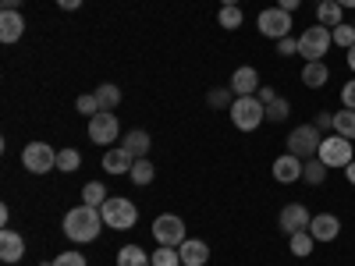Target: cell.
<instances>
[{
    "instance_id": "obj_45",
    "label": "cell",
    "mask_w": 355,
    "mask_h": 266,
    "mask_svg": "<svg viewBox=\"0 0 355 266\" xmlns=\"http://www.w3.org/2000/svg\"><path fill=\"white\" fill-rule=\"evenodd\" d=\"M345 174H348V181H352V185H355V160H352V163H348V167H345Z\"/></svg>"
},
{
    "instance_id": "obj_10",
    "label": "cell",
    "mask_w": 355,
    "mask_h": 266,
    "mask_svg": "<svg viewBox=\"0 0 355 266\" xmlns=\"http://www.w3.org/2000/svg\"><path fill=\"white\" fill-rule=\"evenodd\" d=\"M89 139L96 145H114L121 139V125H117L114 110H100L96 117H89Z\"/></svg>"
},
{
    "instance_id": "obj_2",
    "label": "cell",
    "mask_w": 355,
    "mask_h": 266,
    "mask_svg": "<svg viewBox=\"0 0 355 266\" xmlns=\"http://www.w3.org/2000/svg\"><path fill=\"white\" fill-rule=\"evenodd\" d=\"M231 121L239 132H256L266 121V103L259 96H239L231 103Z\"/></svg>"
},
{
    "instance_id": "obj_17",
    "label": "cell",
    "mask_w": 355,
    "mask_h": 266,
    "mask_svg": "<svg viewBox=\"0 0 355 266\" xmlns=\"http://www.w3.org/2000/svg\"><path fill=\"white\" fill-rule=\"evenodd\" d=\"M21 256H25V238L18 231L4 227V234H0V259H4V263H18Z\"/></svg>"
},
{
    "instance_id": "obj_4",
    "label": "cell",
    "mask_w": 355,
    "mask_h": 266,
    "mask_svg": "<svg viewBox=\"0 0 355 266\" xmlns=\"http://www.w3.org/2000/svg\"><path fill=\"white\" fill-rule=\"evenodd\" d=\"M316 160L327 163V170H334V167H341V170H345V167L355 160V157H352V139H345V135H323Z\"/></svg>"
},
{
    "instance_id": "obj_31",
    "label": "cell",
    "mask_w": 355,
    "mask_h": 266,
    "mask_svg": "<svg viewBox=\"0 0 355 266\" xmlns=\"http://www.w3.org/2000/svg\"><path fill=\"white\" fill-rule=\"evenodd\" d=\"M217 21H220V28H227V33H234L245 18H242V8H220V15H217Z\"/></svg>"
},
{
    "instance_id": "obj_43",
    "label": "cell",
    "mask_w": 355,
    "mask_h": 266,
    "mask_svg": "<svg viewBox=\"0 0 355 266\" xmlns=\"http://www.w3.org/2000/svg\"><path fill=\"white\" fill-rule=\"evenodd\" d=\"M299 4H302V0H277V8H284V11H295Z\"/></svg>"
},
{
    "instance_id": "obj_40",
    "label": "cell",
    "mask_w": 355,
    "mask_h": 266,
    "mask_svg": "<svg viewBox=\"0 0 355 266\" xmlns=\"http://www.w3.org/2000/svg\"><path fill=\"white\" fill-rule=\"evenodd\" d=\"M57 8H64V11H78V8H82V0H57Z\"/></svg>"
},
{
    "instance_id": "obj_28",
    "label": "cell",
    "mask_w": 355,
    "mask_h": 266,
    "mask_svg": "<svg viewBox=\"0 0 355 266\" xmlns=\"http://www.w3.org/2000/svg\"><path fill=\"white\" fill-rule=\"evenodd\" d=\"M150 263H153V266H182V252L171 249V245H160V249L150 256Z\"/></svg>"
},
{
    "instance_id": "obj_22",
    "label": "cell",
    "mask_w": 355,
    "mask_h": 266,
    "mask_svg": "<svg viewBox=\"0 0 355 266\" xmlns=\"http://www.w3.org/2000/svg\"><path fill=\"white\" fill-rule=\"evenodd\" d=\"M313 245H316V238L309 234V227H306V231L288 234V249H291V256H299V259H306V256L313 252Z\"/></svg>"
},
{
    "instance_id": "obj_18",
    "label": "cell",
    "mask_w": 355,
    "mask_h": 266,
    "mask_svg": "<svg viewBox=\"0 0 355 266\" xmlns=\"http://www.w3.org/2000/svg\"><path fill=\"white\" fill-rule=\"evenodd\" d=\"M132 163H135V157L125 150V145H114V150L103 153V170H107V174H128Z\"/></svg>"
},
{
    "instance_id": "obj_24",
    "label": "cell",
    "mask_w": 355,
    "mask_h": 266,
    "mask_svg": "<svg viewBox=\"0 0 355 266\" xmlns=\"http://www.w3.org/2000/svg\"><path fill=\"white\" fill-rule=\"evenodd\" d=\"M96 100H100V110H114L117 103H121V89H117L114 82H103L96 89Z\"/></svg>"
},
{
    "instance_id": "obj_11",
    "label": "cell",
    "mask_w": 355,
    "mask_h": 266,
    "mask_svg": "<svg viewBox=\"0 0 355 266\" xmlns=\"http://www.w3.org/2000/svg\"><path fill=\"white\" fill-rule=\"evenodd\" d=\"M309 220H313V213L306 210V202H288L281 210V217H277V227L284 234H295V231H306Z\"/></svg>"
},
{
    "instance_id": "obj_50",
    "label": "cell",
    "mask_w": 355,
    "mask_h": 266,
    "mask_svg": "<svg viewBox=\"0 0 355 266\" xmlns=\"http://www.w3.org/2000/svg\"><path fill=\"white\" fill-rule=\"evenodd\" d=\"M43 266H50V263H43Z\"/></svg>"
},
{
    "instance_id": "obj_23",
    "label": "cell",
    "mask_w": 355,
    "mask_h": 266,
    "mask_svg": "<svg viewBox=\"0 0 355 266\" xmlns=\"http://www.w3.org/2000/svg\"><path fill=\"white\" fill-rule=\"evenodd\" d=\"M117 266H153V263L139 245H121L117 249Z\"/></svg>"
},
{
    "instance_id": "obj_46",
    "label": "cell",
    "mask_w": 355,
    "mask_h": 266,
    "mask_svg": "<svg viewBox=\"0 0 355 266\" xmlns=\"http://www.w3.org/2000/svg\"><path fill=\"white\" fill-rule=\"evenodd\" d=\"M348 68L355 71V46H348Z\"/></svg>"
},
{
    "instance_id": "obj_15",
    "label": "cell",
    "mask_w": 355,
    "mask_h": 266,
    "mask_svg": "<svg viewBox=\"0 0 355 266\" xmlns=\"http://www.w3.org/2000/svg\"><path fill=\"white\" fill-rule=\"evenodd\" d=\"M178 252H182V266H206V259H210V245L202 238H185Z\"/></svg>"
},
{
    "instance_id": "obj_47",
    "label": "cell",
    "mask_w": 355,
    "mask_h": 266,
    "mask_svg": "<svg viewBox=\"0 0 355 266\" xmlns=\"http://www.w3.org/2000/svg\"><path fill=\"white\" fill-rule=\"evenodd\" d=\"M242 0H220V8H239Z\"/></svg>"
},
{
    "instance_id": "obj_26",
    "label": "cell",
    "mask_w": 355,
    "mask_h": 266,
    "mask_svg": "<svg viewBox=\"0 0 355 266\" xmlns=\"http://www.w3.org/2000/svg\"><path fill=\"white\" fill-rule=\"evenodd\" d=\"M153 174H157V170H153V163L146 160V157H142V160H135V163H132V170H128V177H132L135 185H150V181H153Z\"/></svg>"
},
{
    "instance_id": "obj_38",
    "label": "cell",
    "mask_w": 355,
    "mask_h": 266,
    "mask_svg": "<svg viewBox=\"0 0 355 266\" xmlns=\"http://www.w3.org/2000/svg\"><path fill=\"white\" fill-rule=\"evenodd\" d=\"M341 103H345L348 110H355V78L345 82V89H341Z\"/></svg>"
},
{
    "instance_id": "obj_44",
    "label": "cell",
    "mask_w": 355,
    "mask_h": 266,
    "mask_svg": "<svg viewBox=\"0 0 355 266\" xmlns=\"http://www.w3.org/2000/svg\"><path fill=\"white\" fill-rule=\"evenodd\" d=\"M0 224H4V227L11 224V210H8V206H0Z\"/></svg>"
},
{
    "instance_id": "obj_7",
    "label": "cell",
    "mask_w": 355,
    "mask_h": 266,
    "mask_svg": "<svg viewBox=\"0 0 355 266\" xmlns=\"http://www.w3.org/2000/svg\"><path fill=\"white\" fill-rule=\"evenodd\" d=\"M21 167L28 174H46L50 167H57V150L50 142H28L21 150Z\"/></svg>"
},
{
    "instance_id": "obj_39",
    "label": "cell",
    "mask_w": 355,
    "mask_h": 266,
    "mask_svg": "<svg viewBox=\"0 0 355 266\" xmlns=\"http://www.w3.org/2000/svg\"><path fill=\"white\" fill-rule=\"evenodd\" d=\"M313 125H316L320 132H334V114H320V117H316Z\"/></svg>"
},
{
    "instance_id": "obj_1",
    "label": "cell",
    "mask_w": 355,
    "mask_h": 266,
    "mask_svg": "<svg viewBox=\"0 0 355 266\" xmlns=\"http://www.w3.org/2000/svg\"><path fill=\"white\" fill-rule=\"evenodd\" d=\"M100 231H103V213L96 210V206L78 202L75 210L64 213V234H68L71 242H78V245L96 242V238H100Z\"/></svg>"
},
{
    "instance_id": "obj_48",
    "label": "cell",
    "mask_w": 355,
    "mask_h": 266,
    "mask_svg": "<svg viewBox=\"0 0 355 266\" xmlns=\"http://www.w3.org/2000/svg\"><path fill=\"white\" fill-rule=\"evenodd\" d=\"M338 4H341V8H355V0H338Z\"/></svg>"
},
{
    "instance_id": "obj_20",
    "label": "cell",
    "mask_w": 355,
    "mask_h": 266,
    "mask_svg": "<svg viewBox=\"0 0 355 266\" xmlns=\"http://www.w3.org/2000/svg\"><path fill=\"white\" fill-rule=\"evenodd\" d=\"M341 15H345V8L338 4V0H323V4H316V21L327 25V28H338L345 21Z\"/></svg>"
},
{
    "instance_id": "obj_5",
    "label": "cell",
    "mask_w": 355,
    "mask_h": 266,
    "mask_svg": "<svg viewBox=\"0 0 355 266\" xmlns=\"http://www.w3.org/2000/svg\"><path fill=\"white\" fill-rule=\"evenodd\" d=\"M331 46H334V36H331L327 25H313L299 36V53L306 57V61H323Z\"/></svg>"
},
{
    "instance_id": "obj_42",
    "label": "cell",
    "mask_w": 355,
    "mask_h": 266,
    "mask_svg": "<svg viewBox=\"0 0 355 266\" xmlns=\"http://www.w3.org/2000/svg\"><path fill=\"white\" fill-rule=\"evenodd\" d=\"M0 8L4 11H21V0H0Z\"/></svg>"
},
{
    "instance_id": "obj_21",
    "label": "cell",
    "mask_w": 355,
    "mask_h": 266,
    "mask_svg": "<svg viewBox=\"0 0 355 266\" xmlns=\"http://www.w3.org/2000/svg\"><path fill=\"white\" fill-rule=\"evenodd\" d=\"M327 78H331V71H327V64H323V61H306V68H302V82H306V89L327 85Z\"/></svg>"
},
{
    "instance_id": "obj_34",
    "label": "cell",
    "mask_w": 355,
    "mask_h": 266,
    "mask_svg": "<svg viewBox=\"0 0 355 266\" xmlns=\"http://www.w3.org/2000/svg\"><path fill=\"white\" fill-rule=\"evenodd\" d=\"M75 107H78V114H82V117H96V114H100V100H96V93L78 96V100H75Z\"/></svg>"
},
{
    "instance_id": "obj_6",
    "label": "cell",
    "mask_w": 355,
    "mask_h": 266,
    "mask_svg": "<svg viewBox=\"0 0 355 266\" xmlns=\"http://www.w3.org/2000/svg\"><path fill=\"white\" fill-rule=\"evenodd\" d=\"M320 142H323V135L316 125H299L288 135V153H295L299 160H313L320 153Z\"/></svg>"
},
{
    "instance_id": "obj_3",
    "label": "cell",
    "mask_w": 355,
    "mask_h": 266,
    "mask_svg": "<svg viewBox=\"0 0 355 266\" xmlns=\"http://www.w3.org/2000/svg\"><path fill=\"white\" fill-rule=\"evenodd\" d=\"M100 213H103V224L114 227V231H128V227H135V220H139L135 202L125 199V195H110V199L100 206Z\"/></svg>"
},
{
    "instance_id": "obj_30",
    "label": "cell",
    "mask_w": 355,
    "mask_h": 266,
    "mask_svg": "<svg viewBox=\"0 0 355 266\" xmlns=\"http://www.w3.org/2000/svg\"><path fill=\"white\" fill-rule=\"evenodd\" d=\"M302 177H306V181L309 185H323V177H327V163H323V160H306V170H302Z\"/></svg>"
},
{
    "instance_id": "obj_29",
    "label": "cell",
    "mask_w": 355,
    "mask_h": 266,
    "mask_svg": "<svg viewBox=\"0 0 355 266\" xmlns=\"http://www.w3.org/2000/svg\"><path fill=\"white\" fill-rule=\"evenodd\" d=\"M78 167H82V153H78V150H57V170L71 174V170H78Z\"/></svg>"
},
{
    "instance_id": "obj_25",
    "label": "cell",
    "mask_w": 355,
    "mask_h": 266,
    "mask_svg": "<svg viewBox=\"0 0 355 266\" xmlns=\"http://www.w3.org/2000/svg\"><path fill=\"white\" fill-rule=\"evenodd\" d=\"M334 132L355 142V110H348V107H345V110H338V114H334Z\"/></svg>"
},
{
    "instance_id": "obj_16",
    "label": "cell",
    "mask_w": 355,
    "mask_h": 266,
    "mask_svg": "<svg viewBox=\"0 0 355 266\" xmlns=\"http://www.w3.org/2000/svg\"><path fill=\"white\" fill-rule=\"evenodd\" d=\"M231 89H234V96H256V93H259V75H256V68L242 64L239 71L231 75Z\"/></svg>"
},
{
    "instance_id": "obj_49",
    "label": "cell",
    "mask_w": 355,
    "mask_h": 266,
    "mask_svg": "<svg viewBox=\"0 0 355 266\" xmlns=\"http://www.w3.org/2000/svg\"><path fill=\"white\" fill-rule=\"evenodd\" d=\"M316 4H323V0H316Z\"/></svg>"
},
{
    "instance_id": "obj_27",
    "label": "cell",
    "mask_w": 355,
    "mask_h": 266,
    "mask_svg": "<svg viewBox=\"0 0 355 266\" xmlns=\"http://www.w3.org/2000/svg\"><path fill=\"white\" fill-rule=\"evenodd\" d=\"M107 199H110V195H107V188H103L100 181H89V185L82 188V202H85V206H96V210H100Z\"/></svg>"
},
{
    "instance_id": "obj_19",
    "label": "cell",
    "mask_w": 355,
    "mask_h": 266,
    "mask_svg": "<svg viewBox=\"0 0 355 266\" xmlns=\"http://www.w3.org/2000/svg\"><path fill=\"white\" fill-rule=\"evenodd\" d=\"M121 145H125L135 160H142L146 153H150V135H146L142 128H132L128 135H121Z\"/></svg>"
},
{
    "instance_id": "obj_41",
    "label": "cell",
    "mask_w": 355,
    "mask_h": 266,
    "mask_svg": "<svg viewBox=\"0 0 355 266\" xmlns=\"http://www.w3.org/2000/svg\"><path fill=\"white\" fill-rule=\"evenodd\" d=\"M263 103H270V100H277V93H274V89H259V93H256Z\"/></svg>"
},
{
    "instance_id": "obj_13",
    "label": "cell",
    "mask_w": 355,
    "mask_h": 266,
    "mask_svg": "<svg viewBox=\"0 0 355 266\" xmlns=\"http://www.w3.org/2000/svg\"><path fill=\"white\" fill-rule=\"evenodd\" d=\"M309 234H313L316 242H334L338 234H341V220L334 213H316L309 220Z\"/></svg>"
},
{
    "instance_id": "obj_33",
    "label": "cell",
    "mask_w": 355,
    "mask_h": 266,
    "mask_svg": "<svg viewBox=\"0 0 355 266\" xmlns=\"http://www.w3.org/2000/svg\"><path fill=\"white\" fill-rule=\"evenodd\" d=\"M288 110H291V107H288V100H281V96H277V100H270V103H266V121H274V125H277V121H284Z\"/></svg>"
},
{
    "instance_id": "obj_37",
    "label": "cell",
    "mask_w": 355,
    "mask_h": 266,
    "mask_svg": "<svg viewBox=\"0 0 355 266\" xmlns=\"http://www.w3.org/2000/svg\"><path fill=\"white\" fill-rule=\"evenodd\" d=\"M277 53H281V57H291V53H299V39H291V36L277 39Z\"/></svg>"
},
{
    "instance_id": "obj_32",
    "label": "cell",
    "mask_w": 355,
    "mask_h": 266,
    "mask_svg": "<svg viewBox=\"0 0 355 266\" xmlns=\"http://www.w3.org/2000/svg\"><path fill=\"white\" fill-rule=\"evenodd\" d=\"M331 36H334V43H338V46H345V50H348V46H355V25L341 21L338 28H331Z\"/></svg>"
},
{
    "instance_id": "obj_35",
    "label": "cell",
    "mask_w": 355,
    "mask_h": 266,
    "mask_svg": "<svg viewBox=\"0 0 355 266\" xmlns=\"http://www.w3.org/2000/svg\"><path fill=\"white\" fill-rule=\"evenodd\" d=\"M231 93H234L231 85H227V89H210V93H206V103H210V107H227V110H231Z\"/></svg>"
},
{
    "instance_id": "obj_12",
    "label": "cell",
    "mask_w": 355,
    "mask_h": 266,
    "mask_svg": "<svg viewBox=\"0 0 355 266\" xmlns=\"http://www.w3.org/2000/svg\"><path fill=\"white\" fill-rule=\"evenodd\" d=\"M302 170H306V160H299L295 153H284V157H277L274 160V167H270V174L277 177L281 185H295L302 177Z\"/></svg>"
},
{
    "instance_id": "obj_36",
    "label": "cell",
    "mask_w": 355,
    "mask_h": 266,
    "mask_svg": "<svg viewBox=\"0 0 355 266\" xmlns=\"http://www.w3.org/2000/svg\"><path fill=\"white\" fill-rule=\"evenodd\" d=\"M50 266H85V256L82 252H61Z\"/></svg>"
},
{
    "instance_id": "obj_8",
    "label": "cell",
    "mask_w": 355,
    "mask_h": 266,
    "mask_svg": "<svg viewBox=\"0 0 355 266\" xmlns=\"http://www.w3.org/2000/svg\"><path fill=\"white\" fill-rule=\"evenodd\" d=\"M256 25H259V33L266 39H284L291 33V11H284V8H263Z\"/></svg>"
},
{
    "instance_id": "obj_14",
    "label": "cell",
    "mask_w": 355,
    "mask_h": 266,
    "mask_svg": "<svg viewBox=\"0 0 355 266\" xmlns=\"http://www.w3.org/2000/svg\"><path fill=\"white\" fill-rule=\"evenodd\" d=\"M25 33V18L21 11H0V43H18Z\"/></svg>"
},
{
    "instance_id": "obj_9",
    "label": "cell",
    "mask_w": 355,
    "mask_h": 266,
    "mask_svg": "<svg viewBox=\"0 0 355 266\" xmlns=\"http://www.w3.org/2000/svg\"><path fill=\"white\" fill-rule=\"evenodd\" d=\"M153 238L160 242V245H171V249H178L189 234H185V220L178 217V213H160L157 220H153Z\"/></svg>"
}]
</instances>
